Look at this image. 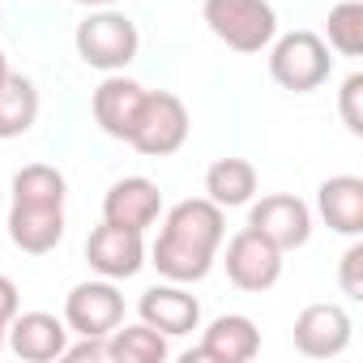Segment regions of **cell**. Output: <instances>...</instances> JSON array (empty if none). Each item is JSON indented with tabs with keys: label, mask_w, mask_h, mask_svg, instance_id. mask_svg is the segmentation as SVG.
Segmentation results:
<instances>
[{
	"label": "cell",
	"mask_w": 363,
	"mask_h": 363,
	"mask_svg": "<svg viewBox=\"0 0 363 363\" xmlns=\"http://www.w3.org/2000/svg\"><path fill=\"white\" fill-rule=\"evenodd\" d=\"M227 235V218L210 197H189L167 210V223L150 248V265L167 278V282H201L214 269V257L223 248Z\"/></svg>",
	"instance_id": "obj_1"
},
{
	"label": "cell",
	"mask_w": 363,
	"mask_h": 363,
	"mask_svg": "<svg viewBox=\"0 0 363 363\" xmlns=\"http://www.w3.org/2000/svg\"><path fill=\"white\" fill-rule=\"evenodd\" d=\"M65 175L48 162H30L13 175V206H9V240L43 257L65 240Z\"/></svg>",
	"instance_id": "obj_2"
},
{
	"label": "cell",
	"mask_w": 363,
	"mask_h": 363,
	"mask_svg": "<svg viewBox=\"0 0 363 363\" xmlns=\"http://www.w3.org/2000/svg\"><path fill=\"white\" fill-rule=\"evenodd\" d=\"M201 18L218 43L244 56H257L278 39V13L269 0H206Z\"/></svg>",
	"instance_id": "obj_3"
},
{
	"label": "cell",
	"mask_w": 363,
	"mask_h": 363,
	"mask_svg": "<svg viewBox=\"0 0 363 363\" xmlns=\"http://www.w3.org/2000/svg\"><path fill=\"white\" fill-rule=\"evenodd\" d=\"M329 69H333L329 43L312 30H291L269 43V77L291 94L320 90L329 82Z\"/></svg>",
	"instance_id": "obj_4"
},
{
	"label": "cell",
	"mask_w": 363,
	"mask_h": 363,
	"mask_svg": "<svg viewBox=\"0 0 363 363\" xmlns=\"http://www.w3.org/2000/svg\"><path fill=\"white\" fill-rule=\"evenodd\" d=\"M73 43H77V56H82L90 69L120 73V69H128V65L137 60L141 35H137L133 18H124V13H116V9H99V13H90V18L77 26Z\"/></svg>",
	"instance_id": "obj_5"
},
{
	"label": "cell",
	"mask_w": 363,
	"mask_h": 363,
	"mask_svg": "<svg viewBox=\"0 0 363 363\" xmlns=\"http://www.w3.org/2000/svg\"><path fill=\"white\" fill-rule=\"evenodd\" d=\"M184 141H189V107H184V99H175L167 90H145L141 111H137L133 133H128V145L137 154H145V158H167Z\"/></svg>",
	"instance_id": "obj_6"
},
{
	"label": "cell",
	"mask_w": 363,
	"mask_h": 363,
	"mask_svg": "<svg viewBox=\"0 0 363 363\" xmlns=\"http://www.w3.org/2000/svg\"><path fill=\"white\" fill-rule=\"evenodd\" d=\"M223 265H227L231 286L235 291H248V295H261V291H269L282 278V252L265 235H257L252 227H244V231H235L227 240Z\"/></svg>",
	"instance_id": "obj_7"
},
{
	"label": "cell",
	"mask_w": 363,
	"mask_h": 363,
	"mask_svg": "<svg viewBox=\"0 0 363 363\" xmlns=\"http://www.w3.org/2000/svg\"><path fill=\"white\" fill-rule=\"evenodd\" d=\"M120 320H124V295L116 291L111 278L77 282L65 299V325L77 337H107Z\"/></svg>",
	"instance_id": "obj_8"
},
{
	"label": "cell",
	"mask_w": 363,
	"mask_h": 363,
	"mask_svg": "<svg viewBox=\"0 0 363 363\" xmlns=\"http://www.w3.org/2000/svg\"><path fill=\"white\" fill-rule=\"evenodd\" d=\"M248 227L265 235L278 252H291L312 240V210L295 193H269L248 210Z\"/></svg>",
	"instance_id": "obj_9"
},
{
	"label": "cell",
	"mask_w": 363,
	"mask_h": 363,
	"mask_svg": "<svg viewBox=\"0 0 363 363\" xmlns=\"http://www.w3.org/2000/svg\"><path fill=\"white\" fill-rule=\"evenodd\" d=\"M86 261H90L94 274H103V278H111V282L133 278V274H141V265H145V240H141V231L103 223V227H94L90 240H86Z\"/></svg>",
	"instance_id": "obj_10"
},
{
	"label": "cell",
	"mask_w": 363,
	"mask_h": 363,
	"mask_svg": "<svg viewBox=\"0 0 363 363\" xmlns=\"http://www.w3.org/2000/svg\"><path fill=\"white\" fill-rule=\"evenodd\" d=\"M350 312L342 303H308L295 316V350L308 359H333L350 346Z\"/></svg>",
	"instance_id": "obj_11"
},
{
	"label": "cell",
	"mask_w": 363,
	"mask_h": 363,
	"mask_svg": "<svg viewBox=\"0 0 363 363\" xmlns=\"http://www.w3.org/2000/svg\"><path fill=\"white\" fill-rule=\"evenodd\" d=\"M158 214H162V193L145 175L116 179L103 197V223H116V227H128V231H141V235H145V227L158 223Z\"/></svg>",
	"instance_id": "obj_12"
},
{
	"label": "cell",
	"mask_w": 363,
	"mask_h": 363,
	"mask_svg": "<svg viewBox=\"0 0 363 363\" xmlns=\"http://www.w3.org/2000/svg\"><path fill=\"white\" fill-rule=\"evenodd\" d=\"M5 342L26 363H52L69 346V325L56 320L52 312H18L5 329Z\"/></svg>",
	"instance_id": "obj_13"
},
{
	"label": "cell",
	"mask_w": 363,
	"mask_h": 363,
	"mask_svg": "<svg viewBox=\"0 0 363 363\" xmlns=\"http://www.w3.org/2000/svg\"><path fill=\"white\" fill-rule=\"evenodd\" d=\"M137 312H141V320L150 325V329H158L162 337H184V333H193L197 325H201V303L179 286V282H171V286H150L141 299H137Z\"/></svg>",
	"instance_id": "obj_14"
},
{
	"label": "cell",
	"mask_w": 363,
	"mask_h": 363,
	"mask_svg": "<svg viewBox=\"0 0 363 363\" xmlns=\"http://www.w3.org/2000/svg\"><path fill=\"white\" fill-rule=\"evenodd\" d=\"M141 99H145V86L133 82V77H120V73H107V82L94 90L90 99V111L99 120V128L116 141H128L133 133V120L141 111Z\"/></svg>",
	"instance_id": "obj_15"
},
{
	"label": "cell",
	"mask_w": 363,
	"mask_h": 363,
	"mask_svg": "<svg viewBox=\"0 0 363 363\" xmlns=\"http://www.w3.org/2000/svg\"><path fill=\"white\" fill-rule=\"evenodd\" d=\"M257 350H261V329H257L248 316H240V312H227V316H214V320L206 325V337H201V346L189 354V363H193V359L248 363Z\"/></svg>",
	"instance_id": "obj_16"
},
{
	"label": "cell",
	"mask_w": 363,
	"mask_h": 363,
	"mask_svg": "<svg viewBox=\"0 0 363 363\" xmlns=\"http://www.w3.org/2000/svg\"><path fill=\"white\" fill-rule=\"evenodd\" d=\"M316 206H320V218L329 223V231L354 240L363 231V179L359 175H329L316 189Z\"/></svg>",
	"instance_id": "obj_17"
},
{
	"label": "cell",
	"mask_w": 363,
	"mask_h": 363,
	"mask_svg": "<svg viewBox=\"0 0 363 363\" xmlns=\"http://www.w3.org/2000/svg\"><path fill=\"white\" fill-rule=\"evenodd\" d=\"M206 197L218 206V210H235V206H248L257 197V167L248 158H218L210 171H206Z\"/></svg>",
	"instance_id": "obj_18"
},
{
	"label": "cell",
	"mask_w": 363,
	"mask_h": 363,
	"mask_svg": "<svg viewBox=\"0 0 363 363\" xmlns=\"http://www.w3.org/2000/svg\"><path fill=\"white\" fill-rule=\"evenodd\" d=\"M35 120H39V90L30 77L9 69V77L0 82V141L30 133Z\"/></svg>",
	"instance_id": "obj_19"
},
{
	"label": "cell",
	"mask_w": 363,
	"mask_h": 363,
	"mask_svg": "<svg viewBox=\"0 0 363 363\" xmlns=\"http://www.w3.org/2000/svg\"><path fill=\"white\" fill-rule=\"evenodd\" d=\"M107 359L116 363H162L167 359V337L158 329H150L145 320L141 325H116L107 333Z\"/></svg>",
	"instance_id": "obj_20"
},
{
	"label": "cell",
	"mask_w": 363,
	"mask_h": 363,
	"mask_svg": "<svg viewBox=\"0 0 363 363\" xmlns=\"http://www.w3.org/2000/svg\"><path fill=\"white\" fill-rule=\"evenodd\" d=\"M329 48L337 56H363V0H342V5L329 9Z\"/></svg>",
	"instance_id": "obj_21"
},
{
	"label": "cell",
	"mask_w": 363,
	"mask_h": 363,
	"mask_svg": "<svg viewBox=\"0 0 363 363\" xmlns=\"http://www.w3.org/2000/svg\"><path fill=\"white\" fill-rule=\"evenodd\" d=\"M337 111H342V124L346 133L363 137V73H350L337 90Z\"/></svg>",
	"instance_id": "obj_22"
},
{
	"label": "cell",
	"mask_w": 363,
	"mask_h": 363,
	"mask_svg": "<svg viewBox=\"0 0 363 363\" xmlns=\"http://www.w3.org/2000/svg\"><path fill=\"white\" fill-rule=\"evenodd\" d=\"M342 295L346 299H363V244H350L342 252V269H337Z\"/></svg>",
	"instance_id": "obj_23"
},
{
	"label": "cell",
	"mask_w": 363,
	"mask_h": 363,
	"mask_svg": "<svg viewBox=\"0 0 363 363\" xmlns=\"http://www.w3.org/2000/svg\"><path fill=\"white\" fill-rule=\"evenodd\" d=\"M60 359H69V363H82V359H107V337H82V342L65 346Z\"/></svg>",
	"instance_id": "obj_24"
},
{
	"label": "cell",
	"mask_w": 363,
	"mask_h": 363,
	"mask_svg": "<svg viewBox=\"0 0 363 363\" xmlns=\"http://www.w3.org/2000/svg\"><path fill=\"white\" fill-rule=\"evenodd\" d=\"M18 303H22V295H18V282L0 274V325H5V329H9V320L18 316Z\"/></svg>",
	"instance_id": "obj_25"
},
{
	"label": "cell",
	"mask_w": 363,
	"mask_h": 363,
	"mask_svg": "<svg viewBox=\"0 0 363 363\" xmlns=\"http://www.w3.org/2000/svg\"><path fill=\"white\" fill-rule=\"evenodd\" d=\"M77 5H86V9H111L116 0H77Z\"/></svg>",
	"instance_id": "obj_26"
},
{
	"label": "cell",
	"mask_w": 363,
	"mask_h": 363,
	"mask_svg": "<svg viewBox=\"0 0 363 363\" xmlns=\"http://www.w3.org/2000/svg\"><path fill=\"white\" fill-rule=\"evenodd\" d=\"M9 77V60H5V48H0V82Z\"/></svg>",
	"instance_id": "obj_27"
},
{
	"label": "cell",
	"mask_w": 363,
	"mask_h": 363,
	"mask_svg": "<svg viewBox=\"0 0 363 363\" xmlns=\"http://www.w3.org/2000/svg\"><path fill=\"white\" fill-rule=\"evenodd\" d=\"M0 346H5V325H0Z\"/></svg>",
	"instance_id": "obj_28"
}]
</instances>
